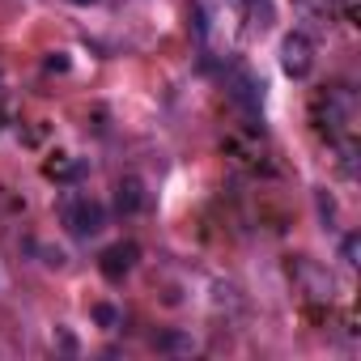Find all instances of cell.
Segmentation results:
<instances>
[{
	"mask_svg": "<svg viewBox=\"0 0 361 361\" xmlns=\"http://www.w3.org/2000/svg\"><path fill=\"white\" fill-rule=\"evenodd\" d=\"M310 123H314V136L327 140V149L340 157V174H353L357 170V128H361V102L353 85L344 81L323 85L310 98Z\"/></svg>",
	"mask_w": 361,
	"mask_h": 361,
	"instance_id": "cell-1",
	"label": "cell"
},
{
	"mask_svg": "<svg viewBox=\"0 0 361 361\" xmlns=\"http://www.w3.org/2000/svg\"><path fill=\"white\" fill-rule=\"evenodd\" d=\"M60 221L68 226L73 238H94V234L106 226V209H102L94 196H64V204H60Z\"/></svg>",
	"mask_w": 361,
	"mask_h": 361,
	"instance_id": "cell-2",
	"label": "cell"
},
{
	"mask_svg": "<svg viewBox=\"0 0 361 361\" xmlns=\"http://www.w3.org/2000/svg\"><path fill=\"white\" fill-rule=\"evenodd\" d=\"M281 68H285L293 81L310 77V68H314V43H310L306 30H293V35L281 39Z\"/></svg>",
	"mask_w": 361,
	"mask_h": 361,
	"instance_id": "cell-3",
	"label": "cell"
},
{
	"mask_svg": "<svg viewBox=\"0 0 361 361\" xmlns=\"http://www.w3.org/2000/svg\"><path fill=\"white\" fill-rule=\"evenodd\" d=\"M136 255H140V247H136V243H115V247H106V251H102L98 268H102V276H106V281H123V276L136 268Z\"/></svg>",
	"mask_w": 361,
	"mask_h": 361,
	"instance_id": "cell-4",
	"label": "cell"
},
{
	"mask_svg": "<svg viewBox=\"0 0 361 361\" xmlns=\"http://www.w3.org/2000/svg\"><path fill=\"white\" fill-rule=\"evenodd\" d=\"M230 98H234L243 111H251V115H255V111H259V102H264V85H259L251 73H234V77H230Z\"/></svg>",
	"mask_w": 361,
	"mask_h": 361,
	"instance_id": "cell-5",
	"label": "cell"
},
{
	"mask_svg": "<svg viewBox=\"0 0 361 361\" xmlns=\"http://www.w3.org/2000/svg\"><path fill=\"white\" fill-rule=\"evenodd\" d=\"M115 209L123 213V217H132V213H140L145 209V183L140 178H119V188H115Z\"/></svg>",
	"mask_w": 361,
	"mask_h": 361,
	"instance_id": "cell-6",
	"label": "cell"
},
{
	"mask_svg": "<svg viewBox=\"0 0 361 361\" xmlns=\"http://www.w3.org/2000/svg\"><path fill=\"white\" fill-rule=\"evenodd\" d=\"M153 348H157V353H196V340H192L188 331H161V336L153 340Z\"/></svg>",
	"mask_w": 361,
	"mask_h": 361,
	"instance_id": "cell-7",
	"label": "cell"
},
{
	"mask_svg": "<svg viewBox=\"0 0 361 361\" xmlns=\"http://www.w3.org/2000/svg\"><path fill=\"white\" fill-rule=\"evenodd\" d=\"M43 170H47V178H60V183H68V178L81 174V161H68V153H56V161H47Z\"/></svg>",
	"mask_w": 361,
	"mask_h": 361,
	"instance_id": "cell-8",
	"label": "cell"
},
{
	"mask_svg": "<svg viewBox=\"0 0 361 361\" xmlns=\"http://www.w3.org/2000/svg\"><path fill=\"white\" fill-rule=\"evenodd\" d=\"M247 13H251L255 30H268V22H272V5H268V0H247Z\"/></svg>",
	"mask_w": 361,
	"mask_h": 361,
	"instance_id": "cell-9",
	"label": "cell"
},
{
	"mask_svg": "<svg viewBox=\"0 0 361 361\" xmlns=\"http://www.w3.org/2000/svg\"><path fill=\"white\" fill-rule=\"evenodd\" d=\"M94 319H98V323H106V327H115V319H119V314H115L111 306H98V310H94Z\"/></svg>",
	"mask_w": 361,
	"mask_h": 361,
	"instance_id": "cell-10",
	"label": "cell"
},
{
	"mask_svg": "<svg viewBox=\"0 0 361 361\" xmlns=\"http://www.w3.org/2000/svg\"><path fill=\"white\" fill-rule=\"evenodd\" d=\"M73 5H98V0H73Z\"/></svg>",
	"mask_w": 361,
	"mask_h": 361,
	"instance_id": "cell-11",
	"label": "cell"
}]
</instances>
